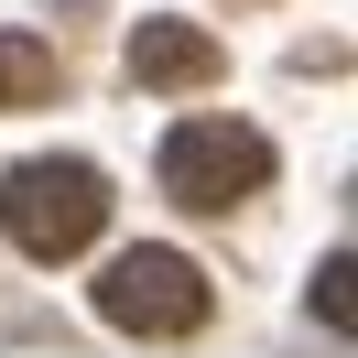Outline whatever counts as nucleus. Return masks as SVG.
I'll return each instance as SVG.
<instances>
[{"label": "nucleus", "instance_id": "nucleus-6", "mask_svg": "<svg viewBox=\"0 0 358 358\" xmlns=\"http://www.w3.org/2000/svg\"><path fill=\"white\" fill-rule=\"evenodd\" d=\"M348 282H358V261H348V250H326V271H315V315H326L336 336L358 326V304H348Z\"/></svg>", "mask_w": 358, "mask_h": 358}, {"label": "nucleus", "instance_id": "nucleus-4", "mask_svg": "<svg viewBox=\"0 0 358 358\" xmlns=\"http://www.w3.org/2000/svg\"><path fill=\"white\" fill-rule=\"evenodd\" d=\"M131 76H141V87H217V76H228V44L206 22H141L131 33Z\"/></svg>", "mask_w": 358, "mask_h": 358}, {"label": "nucleus", "instance_id": "nucleus-3", "mask_svg": "<svg viewBox=\"0 0 358 358\" xmlns=\"http://www.w3.org/2000/svg\"><path fill=\"white\" fill-rule=\"evenodd\" d=\"M98 315H109L120 336H196L206 315H217V293H206V271L185 261V250H120V261L98 271Z\"/></svg>", "mask_w": 358, "mask_h": 358}, {"label": "nucleus", "instance_id": "nucleus-1", "mask_svg": "<svg viewBox=\"0 0 358 358\" xmlns=\"http://www.w3.org/2000/svg\"><path fill=\"white\" fill-rule=\"evenodd\" d=\"M0 228L22 261H76V250L109 228V174L76 152H44V163H11L0 174Z\"/></svg>", "mask_w": 358, "mask_h": 358}, {"label": "nucleus", "instance_id": "nucleus-5", "mask_svg": "<svg viewBox=\"0 0 358 358\" xmlns=\"http://www.w3.org/2000/svg\"><path fill=\"white\" fill-rule=\"evenodd\" d=\"M66 66H55L44 33H0V109H55Z\"/></svg>", "mask_w": 358, "mask_h": 358}, {"label": "nucleus", "instance_id": "nucleus-2", "mask_svg": "<svg viewBox=\"0 0 358 358\" xmlns=\"http://www.w3.org/2000/svg\"><path fill=\"white\" fill-rule=\"evenodd\" d=\"M271 185V141L250 120H174L163 131V196L196 206V217H228Z\"/></svg>", "mask_w": 358, "mask_h": 358}]
</instances>
